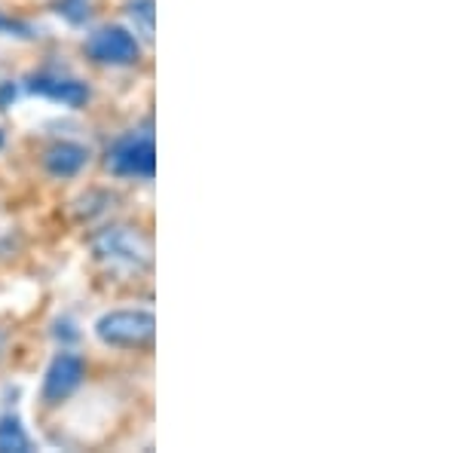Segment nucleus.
I'll list each match as a JSON object with an SVG mask.
<instances>
[{
	"label": "nucleus",
	"instance_id": "obj_7",
	"mask_svg": "<svg viewBox=\"0 0 459 453\" xmlns=\"http://www.w3.org/2000/svg\"><path fill=\"white\" fill-rule=\"evenodd\" d=\"M31 92L47 95V99H53V101H62V105H68V108H80L89 99L86 83H77V80H58V77H34Z\"/></svg>",
	"mask_w": 459,
	"mask_h": 453
},
{
	"label": "nucleus",
	"instance_id": "obj_3",
	"mask_svg": "<svg viewBox=\"0 0 459 453\" xmlns=\"http://www.w3.org/2000/svg\"><path fill=\"white\" fill-rule=\"evenodd\" d=\"M110 172L123 175V178H153L157 169V147H153L151 135H129L110 151L108 160Z\"/></svg>",
	"mask_w": 459,
	"mask_h": 453
},
{
	"label": "nucleus",
	"instance_id": "obj_6",
	"mask_svg": "<svg viewBox=\"0 0 459 453\" xmlns=\"http://www.w3.org/2000/svg\"><path fill=\"white\" fill-rule=\"evenodd\" d=\"M86 160H89V151L83 144H74V141H58V144H53L47 151V157H43L47 172L56 178H74L86 166Z\"/></svg>",
	"mask_w": 459,
	"mask_h": 453
},
{
	"label": "nucleus",
	"instance_id": "obj_12",
	"mask_svg": "<svg viewBox=\"0 0 459 453\" xmlns=\"http://www.w3.org/2000/svg\"><path fill=\"white\" fill-rule=\"evenodd\" d=\"M0 147H4V132H0Z\"/></svg>",
	"mask_w": 459,
	"mask_h": 453
},
{
	"label": "nucleus",
	"instance_id": "obj_5",
	"mask_svg": "<svg viewBox=\"0 0 459 453\" xmlns=\"http://www.w3.org/2000/svg\"><path fill=\"white\" fill-rule=\"evenodd\" d=\"M80 380H83V362L71 353H58L47 370V377H43V398L49 405H58V401H65L77 389Z\"/></svg>",
	"mask_w": 459,
	"mask_h": 453
},
{
	"label": "nucleus",
	"instance_id": "obj_11",
	"mask_svg": "<svg viewBox=\"0 0 459 453\" xmlns=\"http://www.w3.org/2000/svg\"><path fill=\"white\" fill-rule=\"evenodd\" d=\"M4 344H6V337H4V331H0V355H4Z\"/></svg>",
	"mask_w": 459,
	"mask_h": 453
},
{
	"label": "nucleus",
	"instance_id": "obj_2",
	"mask_svg": "<svg viewBox=\"0 0 459 453\" xmlns=\"http://www.w3.org/2000/svg\"><path fill=\"white\" fill-rule=\"evenodd\" d=\"M99 261L120 270H147L151 266V242L132 227H108L92 240Z\"/></svg>",
	"mask_w": 459,
	"mask_h": 453
},
{
	"label": "nucleus",
	"instance_id": "obj_4",
	"mask_svg": "<svg viewBox=\"0 0 459 453\" xmlns=\"http://www.w3.org/2000/svg\"><path fill=\"white\" fill-rule=\"evenodd\" d=\"M86 53L101 65H135L142 49L126 28H99L86 40Z\"/></svg>",
	"mask_w": 459,
	"mask_h": 453
},
{
	"label": "nucleus",
	"instance_id": "obj_1",
	"mask_svg": "<svg viewBox=\"0 0 459 453\" xmlns=\"http://www.w3.org/2000/svg\"><path fill=\"white\" fill-rule=\"evenodd\" d=\"M153 334H157V318L151 309H117L95 322V337L105 346L142 349L153 344Z\"/></svg>",
	"mask_w": 459,
	"mask_h": 453
},
{
	"label": "nucleus",
	"instance_id": "obj_10",
	"mask_svg": "<svg viewBox=\"0 0 459 453\" xmlns=\"http://www.w3.org/2000/svg\"><path fill=\"white\" fill-rule=\"evenodd\" d=\"M0 31H28V28H25V25H16V22L0 19Z\"/></svg>",
	"mask_w": 459,
	"mask_h": 453
},
{
	"label": "nucleus",
	"instance_id": "obj_9",
	"mask_svg": "<svg viewBox=\"0 0 459 453\" xmlns=\"http://www.w3.org/2000/svg\"><path fill=\"white\" fill-rule=\"evenodd\" d=\"M126 13H129L135 31L142 34L144 40H153V0H135V4L126 6Z\"/></svg>",
	"mask_w": 459,
	"mask_h": 453
},
{
	"label": "nucleus",
	"instance_id": "obj_8",
	"mask_svg": "<svg viewBox=\"0 0 459 453\" xmlns=\"http://www.w3.org/2000/svg\"><path fill=\"white\" fill-rule=\"evenodd\" d=\"M28 450H31V438H28L22 420L6 414L0 420V453H28Z\"/></svg>",
	"mask_w": 459,
	"mask_h": 453
}]
</instances>
